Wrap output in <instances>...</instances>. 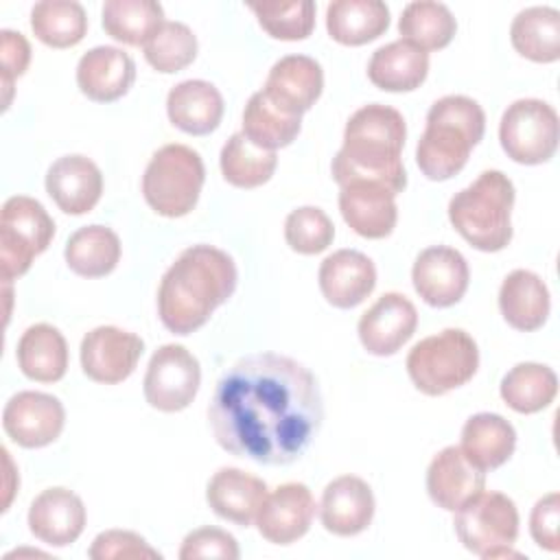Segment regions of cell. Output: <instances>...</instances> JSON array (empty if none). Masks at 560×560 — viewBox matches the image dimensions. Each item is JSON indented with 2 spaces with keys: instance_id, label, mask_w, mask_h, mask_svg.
<instances>
[{
  "instance_id": "1",
  "label": "cell",
  "mask_w": 560,
  "mask_h": 560,
  "mask_svg": "<svg viewBox=\"0 0 560 560\" xmlns=\"http://www.w3.org/2000/svg\"><path fill=\"white\" fill-rule=\"evenodd\" d=\"M322 420L324 400L315 374L278 352H256L232 363L208 405L217 444L265 466L298 462Z\"/></svg>"
},
{
  "instance_id": "2",
  "label": "cell",
  "mask_w": 560,
  "mask_h": 560,
  "mask_svg": "<svg viewBox=\"0 0 560 560\" xmlns=\"http://www.w3.org/2000/svg\"><path fill=\"white\" fill-rule=\"evenodd\" d=\"M236 282L238 271L228 252L206 243L186 247L160 280V322L173 335L199 330L232 298Z\"/></svg>"
},
{
  "instance_id": "3",
  "label": "cell",
  "mask_w": 560,
  "mask_h": 560,
  "mask_svg": "<svg viewBox=\"0 0 560 560\" xmlns=\"http://www.w3.org/2000/svg\"><path fill=\"white\" fill-rule=\"evenodd\" d=\"M407 140L402 114L383 103L359 107L346 122L343 144L332 158V179L343 186L365 179L389 188L394 195L407 186V171L400 153Z\"/></svg>"
},
{
  "instance_id": "4",
  "label": "cell",
  "mask_w": 560,
  "mask_h": 560,
  "mask_svg": "<svg viewBox=\"0 0 560 560\" xmlns=\"http://www.w3.org/2000/svg\"><path fill=\"white\" fill-rule=\"evenodd\" d=\"M486 131V114L481 105L462 94L438 98L427 112L424 133L416 147V164L431 182H444L457 175L470 151Z\"/></svg>"
},
{
  "instance_id": "5",
  "label": "cell",
  "mask_w": 560,
  "mask_h": 560,
  "mask_svg": "<svg viewBox=\"0 0 560 560\" xmlns=\"http://www.w3.org/2000/svg\"><path fill=\"white\" fill-rule=\"evenodd\" d=\"M514 184L497 171H483L470 186L448 201V221L455 232L479 252H501L512 241Z\"/></svg>"
},
{
  "instance_id": "6",
  "label": "cell",
  "mask_w": 560,
  "mask_h": 560,
  "mask_svg": "<svg viewBox=\"0 0 560 560\" xmlns=\"http://www.w3.org/2000/svg\"><path fill=\"white\" fill-rule=\"evenodd\" d=\"M407 374L418 392L444 396L466 385L479 368L477 341L462 328H444L420 339L407 354Z\"/></svg>"
},
{
  "instance_id": "7",
  "label": "cell",
  "mask_w": 560,
  "mask_h": 560,
  "mask_svg": "<svg viewBox=\"0 0 560 560\" xmlns=\"http://www.w3.org/2000/svg\"><path fill=\"white\" fill-rule=\"evenodd\" d=\"M206 182L201 155L179 142L160 147L142 175V197L149 208L166 219L195 210Z\"/></svg>"
},
{
  "instance_id": "8",
  "label": "cell",
  "mask_w": 560,
  "mask_h": 560,
  "mask_svg": "<svg viewBox=\"0 0 560 560\" xmlns=\"http://www.w3.org/2000/svg\"><path fill=\"white\" fill-rule=\"evenodd\" d=\"M453 525L464 549L483 560L521 556L512 549L518 538V510L503 492L481 490L455 510Z\"/></svg>"
},
{
  "instance_id": "9",
  "label": "cell",
  "mask_w": 560,
  "mask_h": 560,
  "mask_svg": "<svg viewBox=\"0 0 560 560\" xmlns=\"http://www.w3.org/2000/svg\"><path fill=\"white\" fill-rule=\"evenodd\" d=\"M55 221L46 208L26 195H13L0 212V278L11 282L24 276L35 256L48 249Z\"/></svg>"
},
{
  "instance_id": "10",
  "label": "cell",
  "mask_w": 560,
  "mask_h": 560,
  "mask_svg": "<svg viewBox=\"0 0 560 560\" xmlns=\"http://www.w3.org/2000/svg\"><path fill=\"white\" fill-rule=\"evenodd\" d=\"M499 140L508 158L518 164L549 162L560 140L558 112L547 101L518 98L501 116Z\"/></svg>"
},
{
  "instance_id": "11",
  "label": "cell",
  "mask_w": 560,
  "mask_h": 560,
  "mask_svg": "<svg viewBox=\"0 0 560 560\" xmlns=\"http://www.w3.org/2000/svg\"><path fill=\"white\" fill-rule=\"evenodd\" d=\"M199 385L201 368L197 357L179 343H164L147 365L142 389L153 409L175 413L195 400Z\"/></svg>"
},
{
  "instance_id": "12",
  "label": "cell",
  "mask_w": 560,
  "mask_h": 560,
  "mask_svg": "<svg viewBox=\"0 0 560 560\" xmlns=\"http://www.w3.org/2000/svg\"><path fill=\"white\" fill-rule=\"evenodd\" d=\"M144 352V341L118 326H96L81 339L79 357L83 374L103 385L129 378Z\"/></svg>"
},
{
  "instance_id": "13",
  "label": "cell",
  "mask_w": 560,
  "mask_h": 560,
  "mask_svg": "<svg viewBox=\"0 0 560 560\" xmlns=\"http://www.w3.org/2000/svg\"><path fill=\"white\" fill-rule=\"evenodd\" d=\"M66 424L61 400L46 392L24 389L13 394L2 411V429L22 448H44L52 444Z\"/></svg>"
},
{
  "instance_id": "14",
  "label": "cell",
  "mask_w": 560,
  "mask_h": 560,
  "mask_svg": "<svg viewBox=\"0 0 560 560\" xmlns=\"http://www.w3.org/2000/svg\"><path fill=\"white\" fill-rule=\"evenodd\" d=\"M416 293L435 308L457 304L470 282V269L464 254L448 245H433L418 254L411 267Z\"/></svg>"
},
{
  "instance_id": "15",
  "label": "cell",
  "mask_w": 560,
  "mask_h": 560,
  "mask_svg": "<svg viewBox=\"0 0 560 560\" xmlns=\"http://www.w3.org/2000/svg\"><path fill=\"white\" fill-rule=\"evenodd\" d=\"M418 311L413 302L396 291L383 293L359 319L357 332L365 352L374 357L396 354L416 332Z\"/></svg>"
},
{
  "instance_id": "16",
  "label": "cell",
  "mask_w": 560,
  "mask_h": 560,
  "mask_svg": "<svg viewBox=\"0 0 560 560\" xmlns=\"http://www.w3.org/2000/svg\"><path fill=\"white\" fill-rule=\"evenodd\" d=\"M315 499L306 483L287 481L269 492L256 514L258 534L271 545H293L315 518Z\"/></svg>"
},
{
  "instance_id": "17",
  "label": "cell",
  "mask_w": 560,
  "mask_h": 560,
  "mask_svg": "<svg viewBox=\"0 0 560 560\" xmlns=\"http://www.w3.org/2000/svg\"><path fill=\"white\" fill-rule=\"evenodd\" d=\"M324 90V70L308 55H287L278 59L262 85V94L282 112L302 116Z\"/></svg>"
},
{
  "instance_id": "18",
  "label": "cell",
  "mask_w": 560,
  "mask_h": 560,
  "mask_svg": "<svg viewBox=\"0 0 560 560\" xmlns=\"http://www.w3.org/2000/svg\"><path fill=\"white\" fill-rule=\"evenodd\" d=\"M339 212L363 238H385L398 221L396 195L376 182H348L339 186Z\"/></svg>"
},
{
  "instance_id": "19",
  "label": "cell",
  "mask_w": 560,
  "mask_h": 560,
  "mask_svg": "<svg viewBox=\"0 0 560 560\" xmlns=\"http://www.w3.org/2000/svg\"><path fill=\"white\" fill-rule=\"evenodd\" d=\"M374 510L376 503L368 481L357 475H341L322 492L319 521L326 532L348 538L370 527Z\"/></svg>"
},
{
  "instance_id": "20",
  "label": "cell",
  "mask_w": 560,
  "mask_h": 560,
  "mask_svg": "<svg viewBox=\"0 0 560 560\" xmlns=\"http://www.w3.org/2000/svg\"><path fill=\"white\" fill-rule=\"evenodd\" d=\"M85 505L79 494L68 488L42 490L28 508L31 534L50 547L72 545L85 529Z\"/></svg>"
},
{
  "instance_id": "21",
  "label": "cell",
  "mask_w": 560,
  "mask_h": 560,
  "mask_svg": "<svg viewBox=\"0 0 560 560\" xmlns=\"http://www.w3.org/2000/svg\"><path fill=\"white\" fill-rule=\"evenodd\" d=\"M46 192L66 214L90 212L103 195L101 168L81 153L57 158L46 173Z\"/></svg>"
},
{
  "instance_id": "22",
  "label": "cell",
  "mask_w": 560,
  "mask_h": 560,
  "mask_svg": "<svg viewBox=\"0 0 560 560\" xmlns=\"http://www.w3.org/2000/svg\"><path fill=\"white\" fill-rule=\"evenodd\" d=\"M319 291L335 308L359 306L376 287L374 262L357 249H337L319 265Z\"/></svg>"
},
{
  "instance_id": "23",
  "label": "cell",
  "mask_w": 560,
  "mask_h": 560,
  "mask_svg": "<svg viewBox=\"0 0 560 560\" xmlns=\"http://www.w3.org/2000/svg\"><path fill=\"white\" fill-rule=\"evenodd\" d=\"M486 488V472L477 468L459 446H444L427 468V492L431 501L455 512Z\"/></svg>"
},
{
  "instance_id": "24",
  "label": "cell",
  "mask_w": 560,
  "mask_h": 560,
  "mask_svg": "<svg viewBox=\"0 0 560 560\" xmlns=\"http://www.w3.org/2000/svg\"><path fill=\"white\" fill-rule=\"evenodd\" d=\"M136 81V63L122 48L94 46L77 63L81 94L96 103L118 101Z\"/></svg>"
},
{
  "instance_id": "25",
  "label": "cell",
  "mask_w": 560,
  "mask_h": 560,
  "mask_svg": "<svg viewBox=\"0 0 560 560\" xmlns=\"http://www.w3.org/2000/svg\"><path fill=\"white\" fill-rule=\"evenodd\" d=\"M267 483L241 468H219L206 488V501L217 516L249 527L267 497Z\"/></svg>"
},
{
  "instance_id": "26",
  "label": "cell",
  "mask_w": 560,
  "mask_h": 560,
  "mask_svg": "<svg viewBox=\"0 0 560 560\" xmlns=\"http://www.w3.org/2000/svg\"><path fill=\"white\" fill-rule=\"evenodd\" d=\"M166 114L171 125L184 133L208 136L223 118V96L210 81L186 79L171 88Z\"/></svg>"
},
{
  "instance_id": "27",
  "label": "cell",
  "mask_w": 560,
  "mask_h": 560,
  "mask_svg": "<svg viewBox=\"0 0 560 560\" xmlns=\"http://www.w3.org/2000/svg\"><path fill=\"white\" fill-rule=\"evenodd\" d=\"M549 308V289L538 273L514 269L503 278L499 289V311L514 330H538L547 322Z\"/></svg>"
},
{
  "instance_id": "28",
  "label": "cell",
  "mask_w": 560,
  "mask_h": 560,
  "mask_svg": "<svg viewBox=\"0 0 560 560\" xmlns=\"http://www.w3.org/2000/svg\"><path fill=\"white\" fill-rule=\"evenodd\" d=\"M429 74V52L396 39L376 48L368 63V79L385 92H411Z\"/></svg>"
},
{
  "instance_id": "29",
  "label": "cell",
  "mask_w": 560,
  "mask_h": 560,
  "mask_svg": "<svg viewBox=\"0 0 560 560\" xmlns=\"http://www.w3.org/2000/svg\"><path fill=\"white\" fill-rule=\"evenodd\" d=\"M459 448L483 472L494 470L514 455L516 431L503 416L481 411L464 422Z\"/></svg>"
},
{
  "instance_id": "30",
  "label": "cell",
  "mask_w": 560,
  "mask_h": 560,
  "mask_svg": "<svg viewBox=\"0 0 560 560\" xmlns=\"http://www.w3.org/2000/svg\"><path fill=\"white\" fill-rule=\"evenodd\" d=\"M15 359L26 378L37 383H57L68 370L66 337L50 324H33L22 332Z\"/></svg>"
},
{
  "instance_id": "31",
  "label": "cell",
  "mask_w": 560,
  "mask_h": 560,
  "mask_svg": "<svg viewBox=\"0 0 560 560\" xmlns=\"http://www.w3.org/2000/svg\"><path fill=\"white\" fill-rule=\"evenodd\" d=\"M389 26V9L381 0H335L326 7V31L341 46H363Z\"/></svg>"
},
{
  "instance_id": "32",
  "label": "cell",
  "mask_w": 560,
  "mask_h": 560,
  "mask_svg": "<svg viewBox=\"0 0 560 560\" xmlns=\"http://www.w3.org/2000/svg\"><path fill=\"white\" fill-rule=\"evenodd\" d=\"M514 50L536 63L560 59V11L553 7H527L516 13L510 26Z\"/></svg>"
},
{
  "instance_id": "33",
  "label": "cell",
  "mask_w": 560,
  "mask_h": 560,
  "mask_svg": "<svg viewBox=\"0 0 560 560\" xmlns=\"http://www.w3.org/2000/svg\"><path fill=\"white\" fill-rule=\"evenodd\" d=\"M66 265L81 278H103L120 260V238L107 225H83L70 234L63 249Z\"/></svg>"
},
{
  "instance_id": "34",
  "label": "cell",
  "mask_w": 560,
  "mask_h": 560,
  "mask_svg": "<svg viewBox=\"0 0 560 560\" xmlns=\"http://www.w3.org/2000/svg\"><path fill=\"white\" fill-rule=\"evenodd\" d=\"M499 394L516 413H538L547 409L558 394V376L549 365L525 361L516 363L501 378Z\"/></svg>"
},
{
  "instance_id": "35",
  "label": "cell",
  "mask_w": 560,
  "mask_h": 560,
  "mask_svg": "<svg viewBox=\"0 0 560 560\" xmlns=\"http://www.w3.org/2000/svg\"><path fill=\"white\" fill-rule=\"evenodd\" d=\"M101 13L105 33L127 46H144L166 22L155 0H107Z\"/></svg>"
},
{
  "instance_id": "36",
  "label": "cell",
  "mask_w": 560,
  "mask_h": 560,
  "mask_svg": "<svg viewBox=\"0 0 560 560\" xmlns=\"http://www.w3.org/2000/svg\"><path fill=\"white\" fill-rule=\"evenodd\" d=\"M221 175L236 188H258L267 184L278 166L276 151L256 147L243 131L230 136L219 155Z\"/></svg>"
},
{
  "instance_id": "37",
  "label": "cell",
  "mask_w": 560,
  "mask_h": 560,
  "mask_svg": "<svg viewBox=\"0 0 560 560\" xmlns=\"http://www.w3.org/2000/svg\"><path fill=\"white\" fill-rule=\"evenodd\" d=\"M457 22L451 9L442 2L418 0L409 2L398 18L400 39L418 46L420 50H440L455 37Z\"/></svg>"
},
{
  "instance_id": "38",
  "label": "cell",
  "mask_w": 560,
  "mask_h": 560,
  "mask_svg": "<svg viewBox=\"0 0 560 560\" xmlns=\"http://www.w3.org/2000/svg\"><path fill=\"white\" fill-rule=\"evenodd\" d=\"M31 31L50 48H72L88 33V15L74 0H42L31 9Z\"/></svg>"
},
{
  "instance_id": "39",
  "label": "cell",
  "mask_w": 560,
  "mask_h": 560,
  "mask_svg": "<svg viewBox=\"0 0 560 560\" xmlns=\"http://www.w3.org/2000/svg\"><path fill=\"white\" fill-rule=\"evenodd\" d=\"M302 129V116L278 109L265 94L254 92L243 109V133L267 151L289 147Z\"/></svg>"
},
{
  "instance_id": "40",
  "label": "cell",
  "mask_w": 560,
  "mask_h": 560,
  "mask_svg": "<svg viewBox=\"0 0 560 560\" xmlns=\"http://www.w3.org/2000/svg\"><path fill=\"white\" fill-rule=\"evenodd\" d=\"M247 9L256 15L260 28L282 42L306 39L315 28V2L295 0V2H247Z\"/></svg>"
},
{
  "instance_id": "41",
  "label": "cell",
  "mask_w": 560,
  "mask_h": 560,
  "mask_svg": "<svg viewBox=\"0 0 560 560\" xmlns=\"http://www.w3.org/2000/svg\"><path fill=\"white\" fill-rule=\"evenodd\" d=\"M142 48L144 59L153 70L173 74L195 61L197 37L184 22H164Z\"/></svg>"
},
{
  "instance_id": "42",
  "label": "cell",
  "mask_w": 560,
  "mask_h": 560,
  "mask_svg": "<svg viewBox=\"0 0 560 560\" xmlns=\"http://www.w3.org/2000/svg\"><path fill=\"white\" fill-rule=\"evenodd\" d=\"M332 238L335 225L328 219V214L317 206L295 208L284 219V241L298 254H319L328 249Z\"/></svg>"
},
{
  "instance_id": "43",
  "label": "cell",
  "mask_w": 560,
  "mask_h": 560,
  "mask_svg": "<svg viewBox=\"0 0 560 560\" xmlns=\"http://www.w3.org/2000/svg\"><path fill=\"white\" fill-rule=\"evenodd\" d=\"M88 556L92 560H136V558H149V560H160L162 553L153 549L140 534L129 532V529H107L101 532L90 549Z\"/></svg>"
},
{
  "instance_id": "44",
  "label": "cell",
  "mask_w": 560,
  "mask_h": 560,
  "mask_svg": "<svg viewBox=\"0 0 560 560\" xmlns=\"http://www.w3.org/2000/svg\"><path fill=\"white\" fill-rule=\"evenodd\" d=\"M241 556L238 542L232 534H228L221 527H199L186 534L179 547L182 560H195V558H223V560H236Z\"/></svg>"
},
{
  "instance_id": "45",
  "label": "cell",
  "mask_w": 560,
  "mask_h": 560,
  "mask_svg": "<svg viewBox=\"0 0 560 560\" xmlns=\"http://www.w3.org/2000/svg\"><path fill=\"white\" fill-rule=\"evenodd\" d=\"M0 63H2V88H4V109L11 103L13 81L22 77L31 63V44L22 33L11 28L0 31Z\"/></svg>"
},
{
  "instance_id": "46",
  "label": "cell",
  "mask_w": 560,
  "mask_h": 560,
  "mask_svg": "<svg viewBox=\"0 0 560 560\" xmlns=\"http://www.w3.org/2000/svg\"><path fill=\"white\" fill-rule=\"evenodd\" d=\"M560 494L549 492L542 499L536 501L529 514V534L534 542L545 549L556 553L560 549Z\"/></svg>"
}]
</instances>
